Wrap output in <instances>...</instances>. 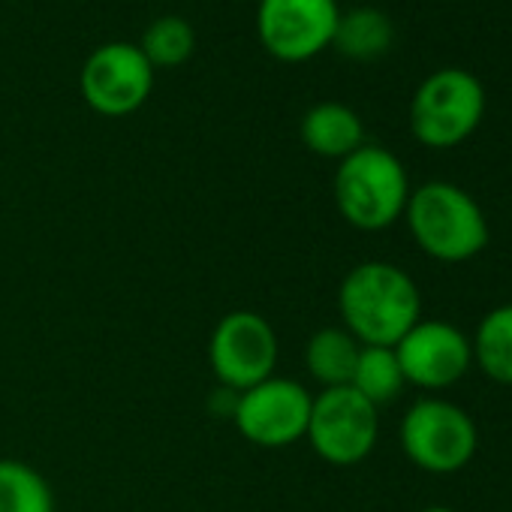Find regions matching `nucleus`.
<instances>
[{"mask_svg": "<svg viewBox=\"0 0 512 512\" xmlns=\"http://www.w3.org/2000/svg\"><path fill=\"white\" fill-rule=\"evenodd\" d=\"M338 314L362 347H395L422 320V293L401 266L365 260L344 275Z\"/></svg>", "mask_w": 512, "mask_h": 512, "instance_id": "nucleus-1", "label": "nucleus"}, {"mask_svg": "<svg viewBox=\"0 0 512 512\" xmlns=\"http://www.w3.org/2000/svg\"><path fill=\"white\" fill-rule=\"evenodd\" d=\"M401 220L428 260L446 266L476 260L491 241L482 205L452 181H425L413 187Z\"/></svg>", "mask_w": 512, "mask_h": 512, "instance_id": "nucleus-2", "label": "nucleus"}, {"mask_svg": "<svg viewBox=\"0 0 512 512\" xmlns=\"http://www.w3.org/2000/svg\"><path fill=\"white\" fill-rule=\"evenodd\" d=\"M404 163L383 145H362L338 163L332 196L338 214L359 232H383L404 217L410 199Z\"/></svg>", "mask_w": 512, "mask_h": 512, "instance_id": "nucleus-3", "label": "nucleus"}, {"mask_svg": "<svg viewBox=\"0 0 512 512\" xmlns=\"http://www.w3.org/2000/svg\"><path fill=\"white\" fill-rule=\"evenodd\" d=\"M398 443L413 467L431 476H452L476 458L479 425L461 404L443 395H422L404 410Z\"/></svg>", "mask_w": 512, "mask_h": 512, "instance_id": "nucleus-4", "label": "nucleus"}, {"mask_svg": "<svg viewBox=\"0 0 512 512\" xmlns=\"http://www.w3.org/2000/svg\"><path fill=\"white\" fill-rule=\"evenodd\" d=\"M485 103V88L470 70H437L410 100V133L431 151L458 148L479 130Z\"/></svg>", "mask_w": 512, "mask_h": 512, "instance_id": "nucleus-5", "label": "nucleus"}, {"mask_svg": "<svg viewBox=\"0 0 512 512\" xmlns=\"http://www.w3.org/2000/svg\"><path fill=\"white\" fill-rule=\"evenodd\" d=\"M305 440L326 464L356 467L380 440V410L353 386L320 389L311 404Z\"/></svg>", "mask_w": 512, "mask_h": 512, "instance_id": "nucleus-6", "label": "nucleus"}, {"mask_svg": "<svg viewBox=\"0 0 512 512\" xmlns=\"http://www.w3.org/2000/svg\"><path fill=\"white\" fill-rule=\"evenodd\" d=\"M281 356L275 326L256 311L223 314L208 338V365L217 386L244 392L275 377Z\"/></svg>", "mask_w": 512, "mask_h": 512, "instance_id": "nucleus-7", "label": "nucleus"}, {"mask_svg": "<svg viewBox=\"0 0 512 512\" xmlns=\"http://www.w3.org/2000/svg\"><path fill=\"white\" fill-rule=\"evenodd\" d=\"M314 395L290 377H269L244 392H238V404L232 413L235 431L263 449H284L305 440L311 419Z\"/></svg>", "mask_w": 512, "mask_h": 512, "instance_id": "nucleus-8", "label": "nucleus"}, {"mask_svg": "<svg viewBox=\"0 0 512 512\" xmlns=\"http://www.w3.org/2000/svg\"><path fill=\"white\" fill-rule=\"evenodd\" d=\"M338 16V0H260L256 37L272 58L302 64L332 46Z\"/></svg>", "mask_w": 512, "mask_h": 512, "instance_id": "nucleus-9", "label": "nucleus"}, {"mask_svg": "<svg viewBox=\"0 0 512 512\" xmlns=\"http://www.w3.org/2000/svg\"><path fill=\"white\" fill-rule=\"evenodd\" d=\"M392 350L407 386H416L425 395H440L443 389H452L473 368L470 335L446 320L422 317Z\"/></svg>", "mask_w": 512, "mask_h": 512, "instance_id": "nucleus-10", "label": "nucleus"}, {"mask_svg": "<svg viewBox=\"0 0 512 512\" xmlns=\"http://www.w3.org/2000/svg\"><path fill=\"white\" fill-rule=\"evenodd\" d=\"M79 88L103 118H124L145 106L154 88V67L133 43H106L82 64Z\"/></svg>", "mask_w": 512, "mask_h": 512, "instance_id": "nucleus-11", "label": "nucleus"}, {"mask_svg": "<svg viewBox=\"0 0 512 512\" xmlns=\"http://www.w3.org/2000/svg\"><path fill=\"white\" fill-rule=\"evenodd\" d=\"M299 133H302V142L311 154L326 157V160H338V163L365 145L362 118L356 115V109L335 103V100L311 106L302 118Z\"/></svg>", "mask_w": 512, "mask_h": 512, "instance_id": "nucleus-12", "label": "nucleus"}, {"mask_svg": "<svg viewBox=\"0 0 512 512\" xmlns=\"http://www.w3.org/2000/svg\"><path fill=\"white\" fill-rule=\"evenodd\" d=\"M362 344L344 326H323L305 344V368L323 389L350 386Z\"/></svg>", "mask_w": 512, "mask_h": 512, "instance_id": "nucleus-13", "label": "nucleus"}, {"mask_svg": "<svg viewBox=\"0 0 512 512\" xmlns=\"http://www.w3.org/2000/svg\"><path fill=\"white\" fill-rule=\"evenodd\" d=\"M395 40L392 19L377 7H353L338 16L332 49L350 61H374L389 52Z\"/></svg>", "mask_w": 512, "mask_h": 512, "instance_id": "nucleus-14", "label": "nucleus"}, {"mask_svg": "<svg viewBox=\"0 0 512 512\" xmlns=\"http://www.w3.org/2000/svg\"><path fill=\"white\" fill-rule=\"evenodd\" d=\"M473 365L497 386H512V302L491 308L473 338Z\"/></svg>", "mask_w": 512, "mask_h": 512, "instance_id": "nucleus-15", "label": "nucleus"}, {"mask_svg": "<svg viewBox=\"0 0 512 512\" xmlns=\"http://www.w3.org/2000/svg\"><path fill=\"white\" fill-rule=\"evenodd\" d=\"M0 512H55L52 485L19 458H0Z\"/></svg>", "mask_w": 512, "mask_h": 512, "instance_id": "nucleus-16", "label": "nucleus"}, {"mask_svg": "<svg viewBox=\"0 0 512 512\" xmlns=\"http://www.w3.org/2000/svg\"><path fill=\"white\" fill-rule=\"evenodd\" d=\"M350 386L362 398H368L377 410L383 404H392L407 386L395 350L392 347H362Z\"/></svg>", "mask_w": 512, "mask_h": 512, "instance_id": "nucleus-17", "label": "nucleus"}, {"mask_svg": "<svg viewBox=\"0 0 512 512\" xmlns=\"http://www.w3.org/2000/svg\"><path fill=\"white\" fill-rule=\"evenodd\" d=\"M139 52L148 58V64L154 70L181 67L196 52V31L181 16H160L145 28V34L139 40Z\"/></svg>", "mask_w": 512, "mask_h": 512, "instance_id": "nucleus-18", "label": "nucleus"}, {"mask_svg": "<svg viewBox=\"0 0 512 512\" xmlns=\"http://www.w3.org/2000/svg\"><path fill=\"white\" fill-rule=\"evenodd\" d=\"M235 404H238V392H235V389H226V386H217V389L211 392V398H208V410H211L214 416H226V419H232Z\"/></svg>", "mask_w": 512, "mask_h": 512, "instance_id": "nucleus-19", "label": "nucleus"}, {"mask_svg": "<svg viewBox=\"0 0 512 512\" xmlns=\"http://www.w3.org/2000/svg\"><path fill=\"white\" fill-rule=\"evenodd\" d=\"M419 512H458V509H449V506H425Z\"/></svg>", "mask_w": 512, "mask_h": 512, "instance_id": "nucleus-20", "label": "nucleus"}]
</instances>
